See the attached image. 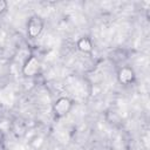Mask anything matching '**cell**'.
Returning a JSON list of instances; mask_svg holds the SVG:
<instances>
[{
  "label": "cell",
  "mask_w": 150,
  "mask_h": 150,
  "mask_svg": "<svg viewBox=\"0 0 150 150\" xmlns=\"http://www.w3.org/2000/svg\"><path fill=\"white\" fill-rule=\"evenodd\" d=\"M74 101L68 96H60L57 97L52 107V111L55 118H63L66 117L73 109Z\"/></svg>",
  "instance_id": "1"
},
{
  "label": "cell",
  "mask_w": 150,
  "mask_h": 150,
  "mask_svg": "<svg viewBox=\"0 0 150 150\" xmlns=\"http://www.w3.org/2000/svg\"><path fill=\"white\" fill-rule=\"evenodd\" d=\"M43 28H45V21L41 16L33 14L28 18L26 23V33L29 39H36L38 36H40Z\"/></svg>",
  "instance_id": "2"
},
{
  "label": "cell",
  "mask_w": 150,
  "mask_h": 150,
  "mask_svg": "<svg viewBox=\"0 0 150 150\" xmlns=\"http://www.w3.org/2000/svg\"><path fill=\"white\" fill-rule=\"evenodd\" d=\"M40 69H41V62L39 57L35 55H30L26 59V61L22 64V75L25 77L32 79L39 75Z\"/></svg>",
  "instance_id": "3"
},
{
  "label": "cell",
  "mask_w": 150,
  "mask_h": 150,
  "mask_svg": "<svg viewBox=\"0 0 150 150\" xmlns=\"http://www.w3.org/2000/svg\"><path fill=\"white\" fill-rule=\"evenodd\" d=\"M117 81L123 86H130L136 81V73L130 66H122L117 70Z\"/></svg>",
  "instance_id": "4"
},
{
  "label": "cell",
  "mask_w": 150,
  "mask_h": 150,
  "mask_svg": "<svg viewBox=\"0 0 150 150\" xmlns=\"http://www.w3.org/2000/svg\"><path fill=\"white\" fill-rule=\"evenodd\" d=\"M76 48L83 54H91L94 50V42L89 36H81L76 41Z\"/></svg>",
  "instance_id": "5"
},
{
  "label": "cell",
  "mask_w": 150,
  "mask_h": 150,
  "mask_svg": "<svg viewBox=\"0 0 150 150\" xmlns=\"http://www.w3.org/2000/svg\"><path fill=\"white\" fill-rule=\"evenodd\" d=\"M8 8V2L6 0H0V15L4 14Z\"/></svg>",
  "instance_id": "6"
},
{
  "label": "cell",
  "mask_w": 150,
  "mask_h": 150,
  "mask_svg": "<svg viewBox=\"0 0 150 150\" xmlns=\"http://www.w3.org/2000/svg\"><path fill=\"white\" fill-rule=\"evenodd\" d=\"M2 138H4V131L0 129V142L2 141Z\"/></svg>",
  "instance_id": "7"
}]
</instances>
